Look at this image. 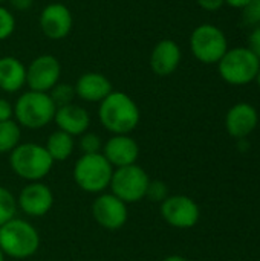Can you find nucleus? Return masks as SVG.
<instances>
[{"label":"nucleus","instance_id":"35","mask_svg":"<svg viewBox=\"0 0 260 261\" xmlns=\"http://www.w3.org/2000/svg\"><path fill=\"white\" fill-rule=\"evenodd\" d=\"M0 261H5V254L2 252V249H0Z\"/></svg>","mask_w":260,"mask_h":261},{"label":"nucleus","instance_id":"25","mask_svg":"<svg viewBox=\"0 0 260 261\" xmlns=\"http://www.w3.org/2000/svg\"><path fill=\"white\" fill-rule=\"evenodd\" d=\"M242 20L247 26H260V0H251L242 8Z\"/></svg>","mask_w":260,"mask_h":261},{"label":"nucleus","instance_id":"28","mask_svg":"<svg viewBox=\"0 0 260 261\" xmlns=\"http://www.w3.org/2000/svg\"><path fill=\"white\" fill-rule=\"evenodd\" d=\"M260 61V26L253 28L250 37H248V46H247Z\"/></svg>","mask_w":260,"mask_h":261},{"label":"nucleus","instance_id":"19","mask_svg":"<svg viewBox=\"0 0 260 261\" xmlns=\"http://www.w3.org/2000/svg\"><path fill=\"white\" fill-rule=\"evenodd\" d=\"M26 84V67L15 57L0 58V90L14 93Z\"/></svg>","mask_w":260,"mask_h":261},{"label":"nucleus","instance_id":"33","mask_svg":"<svg viewBox=\"0 0 260 261\" xmlns=\"http://www.w3.org/2000/svg\"><path fill=\"white\" fill-rule=\"evenodd\" d=\"M162 261H188L185 257H181V255H170L167 258H164Z\"/></svg>","mask_w":260,"mask_h":261},{"label":"nucleus","instance_id":"20","mask_svg":"<svg viewBox=\"0 0 260 261\" xmlns=\"http://www.w3.org/2000/svg\"><path fill=\"white\" fill-rule=\"evenodd\" d=\"M44 148L52 161H66L74 151V138L61 130H57L49 135Z\"/></svg>","mask_w":260,"mask_h":261},{"label":"nucleus","instance_id":"34","mask_svg":"<svg viewBox=\"0 0 260 261\" xmlns=\"http://www.w3.org/2000/svg\"><path fill=\"white\" fill-rule=\"evenodd\" d=\"M256 81H257V86H259V89H260V69H259V72H257V75H256Z\"/></svg>","mask_w":260,"mask_h":261},{"label":"nucleus","instance_id":"12","mask_svg":"<svg viewBox=\"0 0 260 261\" xmlns=\"http://www.w3.org/2000/svg\"><path fill=\"white\" fill-rule=\"evenodd\" d=\"M92 214L100 226L110 231L123 228L127 222V206L113 194L100 196L92 205Z\"/></svg>","mask_w":260,"mask_h":261},{"label":"nucleus","instance_id":"30","mask_svg":"<svg viewBox=\"0 0 260 261\" xmlns=\"http://www.w3.org/2000/svg\"><path fill=\"white\" fill-rule=\"evenodd\" d=\"M14 115V107L11 106L9 101L0 98V122L3 121H9Z\"/></svg>","mask_w":260,"mask_h":261},{"label":"nucleus","instance_id":"29","mask_svg":"<svg viewBox=\"0 0 260 261\" xmlns=\"http://www.w3.org/2000/svg\"><path fill=\"white\" fill-rule=\"evenodd\" d=\"M196 3H198L199 8H202L204 11L216 12V11H219V9L225 5V0H196Z\"/></svg>","mask_w":260,"mask_h":261},{"label":"nucleus","instance_id":"15","mask_svg":"<svg viewBox=\"0 0 260 261\" xmlns=\"http://www.w3.org/2000/svg\"><path fill=\"white\" fill-rule=\"evenodd\" d=\"M181 58H182V52L179 44L173 40L166 38L155 44L149 63H150V69L156 75L169 76L178 69Z\"/></svg>","mask_w":260,"mask_h":261},{"label":"nucleus","instance_id":"22","mask_svg":"<svg viewBox=\"0 0 260 261\" xmlns=\"http://www.w3.org/2000/svg\"><path fill=\"white\" fill-rule=\"evenodd\" d=\"M49 96L52 99V102L55 104V107H63L67 104H72V99L75 96V87L66 83H57L51 90H49Z\"/></svg>","mask_w":260,"mask_h":261},{"label":"nucleus","instance_id":"18","mask_svg":"<svg viewBox=\"0 0 260 261\" xmlns=\"http://www.w3.org/2000/svg\"><path fill=\"white\" fill-rule=\"evenodd\" d=\"M54 121L58 125V130L70 136H80L86 133L87 127L90 125V116L87 110L75 104L57 107Z\"/></svg>","mask_w":260,"mask_h":261},{"label":"nucleus","instance_id":"4","mask_svg":"<svg viewBox=\"0 0 260 261\" xmlns=\"http://www.w3.org/2000/svg\"><path fill=\"white\" fill-rule=\"evenodd\" d=\"M259 69V58L248 47L228 49L218 63L221 78L231 86H247L253 83Z\"/></svg>","mask_w":260,"mask_h":261},{"label":"nucleus","instance_id":"5","mask_svg":"<svg viewBox=\"0 0 260 261\" xmlns=\"http://www.w3.org/2000/svg\"><path fill=\"white\" fill-rule=\"evenodd\" d=\"M11 168L21 179L38 182L52 168L54 161L44 147L38 144H21L17 145L9 156Z\"/></svg>","mask_w":260,"mask_h":261},{"label":"nucleus","instance_id":"17","mask_svg":"<svg viewBox=\"0 0 260 261\" xmlns=\"http://www.w3.org/2000/svg\"><path fill=\"white\" fill-rule=\"evenodd\" d=\"M74 87L75 95L87 102H101L113 90L110 80L98 72L83 73Z\"/></svg>","mask_w":260,"mask_h":261},{"label":"nucleus","instance_id":"16","mask_svg":"<svg viewBox=\"0 0 260 261\" xmlns=\"http://www.w3.org/2000/svg\"><path fill=\"white\" fill-rule=\"evenodd\" d=\"M112 167H127L136 162L139 156V147L127 135H115L104 145V154Z\"/></svg>","mask_w":260,"mask_h":261},{"label":"nucleus","instance_id":"21","mask_svg":"<svg viewBox=\"0 0 260 261\" xmlns=\"http://www.w3.org/2000/svg\"><path fill=\"white\" fill-rule=\"evenodd\" d=\"M20 127L12 119L0 122V153L12 151L20 141Z\"/></svg>","mask_w":260,"mask_h":261},{"label":"nucleus","instance_id":"27","mask_svg":"<svg viewBox=\"0 0 260 261\" xmlns=\"http://www.w3.org/2000/svg\"><path fill=\"white\" fill-rule=\"evenodd\" d=\"M80 148L84 154H93L100 153L101 148V139L95 133H83L80 139Z\"/></svg>","mask_w":260,"mask_h":261},{"label":"nucleus","instance_id":"9","mask_svg":"<svg viewBox=\"0 0 260 261\" xmlns=\"http://www.w3.org/2000/svg\"><path fill=\"white\" fill-rule=\"evenodd\" d=\"M162 219L173 228L190 229L199 222V206L188 196H169L161 203Z\"/></svg>","mask_w":260,"mask_h":261},{"label":"nucleus","instance_id":"6","mask_svg":"<svg viewBox=\"0 0 260 261\" xmlns=\"http://www.w3.org/2000/svg\"><path fill=\"white\" fill-rule=\"evenodd\" d=\"M190 49L198 61L204 64H218L228 50V40L221 28L204 23L193 29L190 35Z\"/></svg>","mask_w":260,"mask_h":261},{"label":"nucleus","instance_id":"31","mask_svg":"<svg viewBox=\"0 0 260 261\" xmlns=\"http://www.w3.org/2000/svg\"><path fill=\"white\" fill-rule=\"evenodd\" d=\"M8 2L17 11H28L34 3V0H8Z\"/></svg>","mask_w":260,"mask_h":261},{"label":"nucleus","instance_id":"24","mask_svg":"<svg viewBox=\"0 0 260 261\" xmlns=\"http://www.w3.org/2000/svg\"><path fill=\"white\" fill-rule=\"evenodd\" d=\"M15 31V17L14 14L0 5V41L9 38Z\"/></svg>","mask_w":260,"mask_h":261},{"label":"nucleus","instance_id":"32","mask_svg":"<svg viewBox=\"0 0 260 261\" xmlns=\"http://www.w3.org/2000/svg\"><path fill=\"white\" fill-rule=\"evenodd\" d=\"M248 2H251V0H225V5H228V6H231V8L242 9Z\"/></svg>","mask_w":260,"mask_h":261},{"label":"nucleus","instance_id":"1","mask_svg":"<svg viewBox=\"0 0 260 261\" xmlns=\"http://www.w3.org/2000/svg\"><path fill=\"white\" fill-rule=\"evenodd\" d=\"M98 116L103 127L115 135H127L139 124V109L124 92L112 90L101 102Z\"/></svg>","mask_w":260,"mask_h":261},{"label":"nucleus","instance_id":"23","mask_svg":"<svg viewBox=\"0 0 260 261\" xmlns=\"http://www.w3.org/2000/svg\"><path fill=\"white\" fill-rule=\"evenodd\" d=\"M15 211H17V202L14 196L6 188L0 187V226L12 220Z\"/></svg>","mask_w":260,"mask_h":261},{"label":"nucleus","instance_id":"10","mask_svg":"<svg viewBox=\"0 0 260 261\" xmlns=\"http://www.w3.org/2000/svg\"><path fill=\"white\" fill-rule=\"evenodd\" d=\"M61 75L60 61L49 54L40 55L31 61L26 69V84L29 90L48 93L58 81Z\"/></svg>","mask_w":260,"mask_h":261},{"label":"nucleus","instance_id":"14","mask_svg":"<svg viewBox=\"0 0 260 261\" xmlns=\"http://www.w3.org/2000/svg\"><path fill=\"white\" fill-rule=\"evenodd\" d=\"M54 203V194L44 184L32 182L25 187L18 196V205L23 213L31 217H43Z\"/></svg>","mask_w":260,"mask_h":261},{"label":"nucleus","instance_id":"2","mask_svg":"<svg viewBox=\"0 0 260 261\" xmlns=\"http://www.w3.org/2000/svg\"><path fill=\"white\" fill-rule=\"evenodd\" d=\"M40 237L37 229L20 219H12L0 226V249L14 258H26L37 252Z\"/></svg>","mask_w":260,"mask_h":261},{"label":"nucleus","instance_id":"26","mask_svg":"<svg viewBox=\"0 0 260 261\" xmlns=\"http://www.w3.org/2000/svg\"><path fill=\"white\" fill-rule=\"evenodd\" d=\"M146 197H149L152 202H164L169 197V188L161 180H150Z\"/></svg>","mask_w":260,"mask_h":261},{"label":"nucleus","instance_id":"8","mask_svg":"<svg viewBox=\"0 0 260 261\" xmlns=\"http://www.w3.org/2000/svg\"><path fill=\"white\" fill-rule=\"evenodd\" d=\"M149 184V174L136 164L118 168L110 180L112 194L124 203H133L144 199Z\"/></svg>","mask_w":260,"mask_h":261},{"label":"nucleus","instance_id":"36","mask_svg":"<svg viewBox=\"0 0 260 261\" xmlns=\"http://www.w3.org/2000/svg\"><path fill=\"white\" fill-rule=\"evenodd\" d=\"M2 2H6V0H0V3H2Z\"/></svg>","mask_w":260,"mask_h":261},{"label":"nucleus","instance_id":"13","mask_svg":"<svg viewBox=\"0 0 260 261\" xmlns=\"http://www.w3.org/2000/svg\"><path fill=\"white\" fill-rule=\"evenodd\" d=\"M259 125V113L254 106L248 102L234 104L225 116V128L230 136L245 139Z\"/></svg>","mask_w":260,"mask_h":261},{"label":"nucleus","instance_id":"3","mask_svg":"<svg viewBox=\"0 0 260 261\" xmlns=\"http://www.w3.org/2000/svg\"><path fill=\"white\" fill-rule=\"evenodd\" d=\"M55 104L49 93L29 90L18 96L14 106V115L20 125L37 130L48 125L55 116Z\"/></svg>","mask_w":260,"mask_h":261},{"label":"nucleus","instance_id":"11","mask_svg":"<svg viewBox=\"0 0 260 261\" xmlns=\"http://www.w3.org/2000/svg\"><path fill=\"white\" fill-rule=\"evenodd\" d=\"M38 24L49 40H63L72 31V12L63 3H49L41 9Z\"/></svg>","mask_w":260,"mask_h":261},{"label":"nucleus","instance_id":"7","mask_svg":"<svg viewBox=\"0 0 260 261\" xmlns=\"http://www.w3.org/2000/svg\"><path fill=\"white\" fill-rule=\"evenodd\" d=\"M112 165L100 154H83L74 168V179L77 185L86 193H101L110 185Z\"/></svg>","mask_w":260,"mask_h":261}]
</instances>
